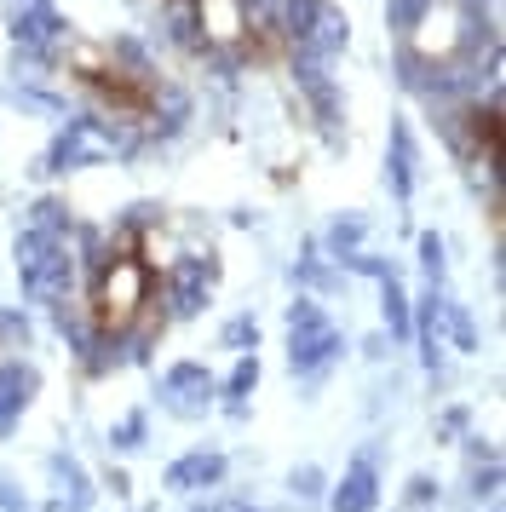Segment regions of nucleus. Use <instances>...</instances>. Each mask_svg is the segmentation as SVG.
Listing matches in <instances>:
<instances>
[{
    "label": "nucleus",
    "mask_w": 506,
    "mask_h": 512,
    "mask_svg": "<svg viewBox=\"0 0 506 512\" xmlns=\"http://www.w3.org/2000/svg\"><path fill=\"white\" fill-rule=\"evenodd\" d=\"M81 259H87V271H92V277H98V271H104V265H110V248H104V236H98V231H81Z\"/></svg>",
    "instance_id": "7c9ffc66"
},
{
    "label": "nucleus",
    "mask_w": 506,
    "mask_h": 512,
    "mask_svg": "<svg viewBox=\"0 0 506 512\" xmlns=\"http://www.w3.org/2000/svg\"><path fill=\"white\" fill-rule=\"evenodd\" d=\"M288 495H294V501H322V495H328L322 466H294V472H288Z\"/></svg>",
    "instance_id": "cd10ccee"
},
{
    "label": "nucleus",
    "mask_w": 506,
    "mask_h": 512,
    "mask_svg": "<svg viewBox=\"0 0 506 512\" xmlns=\"http://www.w3.org/2000/svg\"><path fill=\"white\" fill-rule=\"evenodd\" d=\"M46 478H52V512H87L92 507V472L75 455H52L46 461Z\"/></svg>",
    "instance_id": "f8f14e48"
},
{
    "label": "nucleus",
    "mask_w": 506,
    "mask_h": 512,
    "mask_svg": "<svg viewBox=\"0 0 506 512\" xmlns=\"http://www.w3.org/2000/svg\"><path fill=\"white\" fill-rule=\"evenodd\" d=\"M29 231H41V236H58V242H69V236H75V219H69V208L58 202V196H41V202L29 208Z\"/></svg>",
    "instance_id": "4be33fe9"
},
{
    "label": "nucleus",
    "mask_w": 506,
    "mask_h": 512,
    "mask_svg": "<svg viewBox=\"0 0 506 512\" xmlns=\"http://www.w3.org/2000/svg\"><path fill=\"white\" fill-rule=\"evenodd\" d=\"M294 282L299 288H334V282H340V271H334V265H322V254L317 248H299V259H294Z\"/></svg>",
    "instance_id": "b1692460"
},
{
    "label": "nucleus",
    "mask_w": 506,
    "mask_h": 512,
    "mask_svg": "<svg viewBox=\"0 0 506 512\" xmlns=\"http://www.w3.org/2000/svg\"><path fill=\"white\" fill-rule=\"evenodd\" d=\"M294 81H299V93H305V104H311V116H317L322 139L345 144V104H340V87H334L328 64H322V58L294 52Z\"/></svg>",
    "instance_id": "20e7f679"
},
{
    "label": "nucleus",
    "mask_w": 506,
    "mask_h": 512,
    "mask_svg": "<svg viewBox=\"0 0 506 512\" xmlns=\"http://www.w3.org/2000/svg\"><path fill=\"white\" fill-rule=\"evenodd\" d=\"M213 392H219V380L207 374V363H173L161 374V403H167V415H179V420L207 415Z\"/></svg>",
    "instance_id": "423d86ee"
},
{
    "label": "nucleus",
    "mask_w": 506,
    "mask_h": 512,
    "mask_svg": "<svg viewBox=\"0 0 506 512\" xmlns=\"http://www.w3.org/2000/svg\"><path fill=\"white\" fill-rule=\"evenodd\" d=\"M35 392H41V374L29 363H0V438L18 432V420L35 403Z\"/></svg>",
    "instance_id": "ddd939ff"
},
{
    "label": "nucleus",
    "mask_w": 506,
    "mask_h": 512,
    "mask_svg": "<svg viewBox=\"0 0 506 512\" xmlns=\"http://www.w3.org/2000/svg\"><path fill=\"white\" fill-rule=\"evenodd\" d=\"M41 6H52V0H0L6 24H18V18H29V12H41Z\"/></svg>",
    "instance_id": "f704fd0d"
},
{
    "label": "nucleus",
    "mask_w": 506,
    "mask_h": 512,
    "mask_svg": "<svg viewBox=\"0 0 506 512\" xmlns=\"http://www.w3.org/2000/svg\"><path fill=\"white\" fill-rule=\"evenodd\" d=\"M380 317H386L391 340H409V334H414V305H409V294H403L397 271H391V277H380Z\"/></svg>",
    "instance_id": "f3484780"
},
{
    "label": "nucleus",
    "mask_w": 506,
    "mask_h": 512,
    "mask_svg": "<svg viewBox=\"0 0 506 512\" xmlns=\"http://www.w3.org/2000/svg\"><path fill=\"white\" fill-rule=\"evenodd\" d=\"M52 317H58V334H64L69 340V351H75V357H81V363H87L92 357V346H98V328L87 323V317H81V305H52Z\"/></svg>",
    "instance_id": "412c9836"
},
{
    "label": "nucleus",
    "mask_w": 506,
    "mask_h": 512,
    "mask_svg": "<svg viewBox=\"0 0 506 512\" xmlns=\"http://www.w3.org/2000/svg\"><path fill=\"white\" fill-rule=\"evenodd\" d=\"M144 432H150V420H144V409H133V415H121L110 426V449H121V455L127 449H144Z\"/></svg>",
    "instance_id": "bb28decb"
},
{
    "label": "nucleus",
    "mask_w": 506,
    "mask_h": 512,
    "mask_svg": "<svg viewBox=\"0 0 506 512\" xmlns=\"http://www.w3.org/2000/svg\"><path fill=\"white\" fill-rule=\"evenodd\" d=\"M328 507L334 512H374L380 507V472H374V449H357L345 478L328 489Z\"/></svg>",
    "instance_id": "1a4fd4ad"
},
{
    "label": "nucleus",
    "mask_w": 506,
    "mask_h": 512,
    "mask_svg": "<svg viewBox=\"0 0 506 512\" xmlns=\"http://www.w3.org/2000/svg\"><path fill=\"white\" fill-rule=\"evenodd\" d=\"M0 512H29V501L18 495V484H12L6 472H0Z\"/></svg>",
    "instance_id": "c9c22d12"
},
{
    "label": "nucleus",
    "mask_w": 506,
    "mask_h": 512,
    "mask_svg": "<svg viewBox=\"0 0 506 512\" xmlns=\"http://www.w3.org/2000/svg\"><path fill=\"white\" fill-rule=\"evenodd\" d=\"M92 282H98V311L115 317V328H127L138 305H150V271L138 259H110Z\"/></svg>",
    "instance_id": "39448f33"
},
{
    "label": "nucleus",
    "mask_w": 506,
    "mask_h": 512,
    "mask_svg": "<svg viewBox=\"0 0 506 512\" xmlns=\"http://www.w3.org/2000/svg\"><path fill=\"white\" fill-rule=\"evenodd\" d=\"M196 512H259V507H253V501H236V495H230V501H207V507H196Z\"/></svg>",
    "instance_id": "4c0bfd02"
},
{
    "label": "nucleus",
    "mask_w": 506,
    "mask_h": 512,
    "mask_svg": "<svg viewBox=\"0 0 506 512\" xmlns=\"http://www.w3.org/2000/svg\"><path fill=\"white\" fill-rule=\"evenodd\" d=\"M345 351V334L334 328V317L317 305V294H299L288 305V369L299 380H317L322 369H334Z\"/></svg>",
    "instance_id": "7ed1b4c3"
},
{
    "label": "nucleus",
    "mask_w": 506,
    "mask_h": 512,
    "mask_svg": "<svg viewBox=\"0 0 506 512\" xmlns=\"http://www.w3.org/2000/svg\"><path fill=\"white\" fill-rule=\"evenodd\" d=\"M167 35H173V47H184V52L213 47V35H207V24H202V6H190V0H167Z\"/></svg>",
    "instance_id": "dca6fc26"
},
{
    "label": "nucleus",
    "mask_w": 506,
    "mask_h": 512,
    "mask_svg": "<svg viewBox=\"0 0 506 512\" xmlns=\"http://www.w3.org/2000/svg\"><path fill=\"white\" fill-rule=\"evenodd\" d=\"M225 346L242 357V351H259V323L253 317H230L225 323Z\"/></svg>",
    "instance_id": "c85d7f7f"
},
{
    "label": "nucleus",
    "mask_w": 506,
    "mask_h": 512,
    "mask_svg": "<svg viewBox=\"0 0 506 512\" xmlns=\"http://www.w3.org/2000/svg\"><path fill=\"white\" fill-rule=\"evenodd\" d=\"M420 271L432 288H443V271H449V248H443V236L437 231H420Z\"/></svg>",
    "instance_id": "a878e982"
},
{
    "label": "nucleus",
    "mask_w": 506,
    "mask_h": 512,
    "mask_svg": "<svg viewBox=\"0 0 506 512\" xmlns=\"http://www.w3.org/2000/svg\"><path fill=\"white\" fill-rule=\"evenodd\" d=\"M12 259H18L23 294H29L35 305H64L69 300V288H75V254H69V242L41 236V231H29V225H23Z\"/></svg>",
    "instance_id": "f03ea898"
},
{
    "label": "nucleus",
    "mask_w": 506,
    "mask_h": 512,
    "mask_svg": "<svg viewBox=\"0 0 506 512\" xmlns=\"http://www.w3.org/2000/svg\"><path fill=\"white\" fill-rule=\"evenodd\" d=\"M0 334H6V340H18V346H29V317L0 305Z\"/></svg>",
    "instance_id": "473e14b6"
},
{
    "label": "nucleus",
    "mask_w": 506,
    "mask_h": 512,
    "mask_svg": "<svg viewBox=\"0 0 506 512\" xmlns=\"http://www.w3.org/2000/svg\"><path fill=\"white\" fill-rule=\"evenodd\" d=\"M12 41H18L23 58H58V52L69 47V18L58 12V6H41V12H29V18H18L12 24Z\"/></svg>",
    "instance_id": "6e6552de"
},
{
    "label": "nucleus",
    "mask_w": 506,
    "mask_h": 512,
    "mask_svg": "<svg viewBox=\"0 0 506 512\" xmlns=\"http://www.w3.org/2000/svg\"><path fill=\"white\" fill-rule=\"evenodd\" d=\"M345 271H363V277H391V259H380V254H351V259H340Z\"/></svg>",
    "instance_id": "2f4dec72"
},
{
    "label": "nucleus",
    "mask_w": 506,
    "mask_h": 512,
    "mask_svg": "<svg viewBox=\"0 0 506 512\" xmlns=\"http://www.w3.org/2000/svg\"><path fill=\"white\" fill-rule=\"evenodd\" d=\"M363 236H368L363 213H340L328 225V236H322V248H328V259H351V254H363Z\"/></svg>",
    "instance_id": "6ab92c4d"
},
{
    "label": "nucleus",
    "mask_w": 506,
    "mask_h": 512,
    "mask_svg": "<svg viewBox=\"0 0 506 512\" xmlns=\"http://www.w3.org/2000/svg\"><path fill=\"white\" fill-rule=\"evenodd\" d=\"M345 41H351V24H345V12L334 6V0H317V12H311L305 35L294 41V52H305V58H322V64H334V58L345 52Z\"/></svg>",
    "instance_id": "9d476101"
},
{
    "label": "nucleus",
    "mask_w": 506,
    "mask_h": 512,
    "mask_svg": "<svg viewBox=\"0 0 506 512\" xmlns=\"http://www.w3.org/2000/svg\"><path fill=\"white\" fill-rule=\"evenodd\" d=\"M414 340L426 357V374L443 369V288H426V300L414 305Z\"/></svg>",
    "instance_id": "2eb2a0df"
},
{
    "label": "nucleus",
    "mask_w": 506,
    "mask_h": 512,
    "mask_svg": "<svg viewBox=\"0 0 506 512\" xmlns=\"http://www.w3.org/2000/svg\"><path fill=\"white\" fill-rule=\"evenodd\" d=\"M472 495H478V501H495V495H501V461L472 466Z\"/></svg>",
    "instance_id": "c756f323"
},
{
    "label": "nucleus",
    "mask_w": 506,
    "mask_h": 512,
    "mask_svg": "<svg viewBox=\"0 0 506 512\" xmlns=\"http://www.w3.org/2000/svg\"><path fill=\"white\" fill-rule=\"evenodd\" d=\"M466 443H472V461H501V449L489 438H466Z\"/></svg>",
    "instance_id": "58836bf2"
},
{
    "label": "nucleus",
    "mask_w": 506,
    "mask_h": 512,
    "mask_svg": "<svg viewBox=\"0 0 506 512\" xmlns=\"http://www.w3.org/2000/svg\"><path fill=\"white\" fill-rule=\"evenodd\" d=\"M150 127L156 133H179L184 127V116H190V93L184 87H150Z\"/></svg>",
    "instance_id": "a211bd4d"
},
{
    "label": "nucleus",
    "mask_w": 506,
    "mask_h": 512,
    "mask_svg": "<svg viewBox=\"0 0 506 512\" xmlns=\"http://www.w3.org/2000/svg\"><path fill=\"white\" fill-rule=\"evenodd\" d=\"M225 472H230V461L219 455V449H190V455H179V461L167 466L161 484L173 489V495H202V489L225 484Z\"/></svg>",
    "instance_id": "9b49d317"
},
{
    "label": "nucleus",
    "mask_w": 506,
    "mask_h": 512,
    "mask_svg": "<svg viewBox=\"0 0 506 512\" xmlns=\"http://www.w3.org/2000/svg\"><path fill=\"white\" fill-rule=\"evenodd\" d=\"M443 328H449L455 351H478V323H472V311H466V305L443 300Z\"/></svg>",
    "instance_id": "393cba45"
},
{
    "label": "nucleus",
    "mask_w": 506,
    "mask_h": 512,
    "mask_svg": "<svg viewBox=\"0 0 506 512\" xmlns=\"http://www.w3.org/2000/svg\"><path fill=\"white\" fill-rule=\"evenodd\" d=\"M432 501H437L432 478H409V507H432Z\"/></svg>",
    "instance_id": "e433bc0d"
},
{
    "label": "nucleus",
    "mask_w": 506,
    "mask_h": 512,
    "mask_svg": "<svg viewBox=\"0 0 506 512\" xmlns=\"http://www.w3.org/2000/svg\"><path fill=\"white\" fill-rule=\"evenodd\" d=\"M253 386H259V357H253V351H242V357H236V369L225 374V386H219V392H225V403H230V415H248Z\"/></svg>",
    "instance_id": "aec40b11"
},
{
    "label": "nucleus",
    "mask_w": 506,
    "mask_h": 512,
    "mask_svg": "<svg viewBox=\"0 0 506 512\" xmlns=\"http://www.w3.org/2000/svg\"><path fill=\"white\" fill-rule=\"evenodd\" d=\"M466 426H472V415H466V409H449V415L437 420V438H460Z\"/></svg>",
    "instance_id": "72a5a7b5"
},
{
    "label": "nucleus",
    "mask_w": 506,
    "mask_h": 512,
    "mask_svg": "<svg viewBox=\"0 0 506 512\" xmlns=\"http://www.w3.org/2000/svg\"><path fill=\"white\" fill-rule=\"evenodd\" d=\"M213 282H219V259L184 254L179 265L167 271V305H173V317H196V311L213 300Z\"/></svg>",
    "instance_id": "0eeeda50"
},
{
    "label": "nucleus",
    "mask_w": 506,
    "mask_h": 512,
    "mask_svg": "<svg viewBox=\"0 0 506 512\" xmlns=\"http://www.w3.org/2000/svg\"><path fill=\"white\" fill-rule=\"evenodd\" d=\"M426 18H432V0H391V6H386V24H391L397 41H409Z\"/></svg>",
    "instance_id": "5701e85b"
},
{
    "label": "nucleus",
    "mask_w": 506,
    "mask_h": 512,
    "mask_svg": "<svg viewBox=\"0 0 506 512\" xmlns=\"http://www.w3.org/2000/svg\"><path fill=\"white\" fill-rule=\"evenodd\" d=\"M414 127L403 116H391V139H386V185L397 202H409L414 196Z\"/></svg>",
    "instance_id": "4468645a"
},
{
    "label": "nucleus",
    "mask_w": 506,
    "mask_h": 512,
    "mask_svg": "<svg viewBox=\"0 0 506 512\" xmlns=\"http://www.w3.org/2000/svg\"><path fill=\"white\" fill-rule=\"evenodd\" d=\"M190 6H207V0H190Z\"/></svg>",
    "instance_id": "ea45409f"
},
{
    "label": "nucleus",
    "mask_w": 506,
    "mask_h": 512,
    "mask_svg": "<svg viewBox=\"0 0 506 512\" xmlns=\"http://www.w3.org/2000/svg\"><path fill=\"white\" fill-rule=\"evenodd\" d=\"M138 133L133 121H110V116H75L64 121V133L46 144L41 173H81V167H98L110 156H133Z\"/></svg>",
    "instance_id": "f257e3e1"
}]
</instances>
